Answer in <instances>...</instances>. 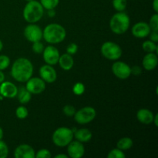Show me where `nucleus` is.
<instances>
[{"instance_id":"9d476101","label":"nucleus","mask_w":158,"mask_h":158,"mask_svg":"<svg viewBox=\"0 0 158 158\" xmlns=\"http://www.w3.org/2000/svg\"><path fill=\"white\" fill-rule=\"evenodd\" d=\"M112 72L117 78L126 80L131 75V68L124 62L117 61L113 64Z\"/></svg>"},{"instance_id":"393cba45","label":"nucleus","mask_w":158,"mask_h":158,"mask_svg":"<svg viewBox=\"0 0 158 158\" xmlns=\"http://www.w3.org/2000/svg\"><path fill=\"white\" fill-rule=\"evenodd\" d=\"M40 2L44 9L49 10L55 9L60 3V0H40Z\"/></svg>"},{"instance_id":"ea45409f","label":"nucleus","mask_w":158,"mask_h":158,"mask_svg":"<svg viewBox=\"0 0 158 158\" xmlns=\"http://www.w3.org/2000/svg\"><path fill=\"white\" fill-rule=\"evenodd\" d=\"M5 81V74L2 72V70H0V83Z\"/></svg>"},{"instance_id":"4468645a","label":"nucleus","mask_w":158,"mask_h":158,"mask_svg":"<svg viewBox=\"0 0 158 158\" xmlns=\"http://www.w3.org/2000/svg\"><path fill=\"white\" fill-rule=\"evenodd\" d=\"M40 78L43 79L46 83H52L56 81L57 74L56 69L51 65H43L40 69Z\"/></svg>"},{"instance_id":"e433bc0d","label":"nucleus","mask_w":158,"mask_h":158,"mask_svg":"<svg viewBox=\"0 0 158 158\" xmlns=\"http://www.w3.org/2000/svg\"><path fill=\"white\" fill-rule=\"evenodd\" d=\"M134 74V75H139L141 73V68L138 66H135L133 68H131V74Z\"/></svg>"},{"instance_id":"0eeeda50","label":"nucleus","mask_w":158,"mask_h":158,"mask_svg":"<svg viewBox=\"0 0 158 158\" xmlns=\"http://www.w3.org/2000/svg\"><path fill=\"white\" fill-rule=\"evenodd\" d=\"M97 116L96 110L92 106H85L78 111H76L74 114V119L79 124H87L95 119Z\"/></svg>"},{"instance_id":"9b49d317","label":"nucleus","mask_w":158,"mask_h":158,"mask_svg":"<svg viewBox=\"0 0 158 158\" xmlns=\"http://www.w3.org/2000/svg\"><path fill=\"white\" fill-rule=\"evenodd\" d=\"M43 60L46 64L53 66L58 63L60 58V52L53 46H48L44 49L43 52Z\"/></svg>"},{"instance_id":"a878e982","label":"nucleus","mask_w":158,"mask_h":158,"mask_svg":"<svg viewBox=\"0 0 158 158\" xmlns=\"http://www.w3.org/2000/svg\"><path fill=\"white\" fill-rule=\"evenodd\" d=\"M15 115H16V117L19 119L23 120V119L26 118L28 117V115H29V111H28L27 108L26 106H20L15 110Z\"/></svg>"},{"instance_id":"bb28decb","label":"nucleus","mask_w":158,"mask_h":158,"mask_svg":"<svg viewBox=\"0 0 158 158\" xmlns=\"http://www.w3.org/2000/svg\"><path fill=\"white\" fill-rule=\"evenodd\" d=\"M126 155L123 151L119 148H116V149L111 150L107 154V158H125Z\"/></svg>"},{"instance_id":"1a4fd4ad","label":"nucleus","mask_w":158,"mask_h":158,"mask_svg":"<svg viewBox=\"0 0 158 158\" xmlns=\"http://www.w3.org/2000/svg\"><path fill=\"white\" fill-rule=\"evenodd\" d=\"M26 83L25 87L32 94H40L46 89V82L39 77H31Z\"/></svg>"},{"instance_id":"2eb2a0df","label":"nucleus","mask_w":158,"mask_h":158,"mask_svg":"<svg viewBox=\"0 0 158 158\" xmlns=\"http://www.w3.org/2000/svg\"><path fill=\"white\" fill-rule=\"evenodd\" d=\"M151 29L150 28L148 23L145 22H139L134 25L132 27L131 32L134 36L137 38H145L148 36L151 32Z\"/></svg>"},{"instance_id":"6e6552de","label":"nucleus","mask_w":158,"mask_h":158,"mask_svg":"<svg viewBox=\"0 0 158 158\" xmlns=\"http://www.w3.org/2000/svg\"><path fill=\"white\" fill-rule=\"evenodd\" d=\"M24 35L31 43L40 41L43 38V30L35 23H30L24 29Z\"/></svg>"},{"instance_id":"423d86ee","label":"nucleus","mask_w":158,"mask_h":158,"mask_svg":"<svg viewBox=\"0 0 158 158\" xmlns=\"http://www.w3.org/2000/svg\"><path fill=\"white\" fill-rule=\"evenodd\" d=\"M102 55L110 60H117L121 57L123 51L118 44L113 42H106L100 49Z\"/></svg>"},{"instance_id":"c85d7f7f","label":"nucleus","mask_w":158,"mask_h":158,"mask_svg":"<svg viewBox=\"0 0 158 158\" xmlns=\"http://www.w3.org/2000/svg\"><path fill=\"white\" fill-rule=\"evenodd\" d=\"M10 65V59L6 55H0V70L7 69Z\"/></svg>"},{"instance_id":"f03ea898","label":"nucleus","mask_w":158,"mask_h":158,"mask_svg":"<svg viewBox=\"0 0 158 158\" xmlns=\"http://www.w3.org/2000/svg\"><path fill=\"white\" fill-rule=\"evenodd\" d=\"M66 36V29L61 25L57 23L49 24L43 31V38L50 44L62 43Z\"/></svg>"},{"instance_id":"58836bf2","label":"nucleus","mask_w":158,"mask_h":158,"mask_svg":"<svg viewBox=\"0 0 158 158\" xmlns=\"http://www.w3.org/2000/svg\"><path fill=\"white\" fill-rule=\"evenodd\" d=\"M48 15H49V17H54L56 15V12L54 9H49V10H48Z\"/></svg>"},{"instance_id":"f3484780","label":"nucleus","mask_w":158,"mask_h":158,"mask_svg":"<svg viewBox=\"0 0 158 158\" xmlns=\"http://www.w3.org/2000/svg\"><path fill=\"white\" fill-rule=\"evenodd\" d=\"M158 63V58L157 54L154 52H148V54L144 56L142 61L143 68L146 70L151 71L155 69L157 66Z\"/></svg>"},{"instance_id":"39448f33","label":"nucleus","mask_w":158,"mask_h":158,"mask_svg":"<svg viewBox=\"0 0 158 158\" xmlns=\"http://www.w3.org/2000/svg\"><path fill=\"white\" fill-rule=\"evenodd\" d=\"M73 131L68 127H60L54 131L52 134V142L59 148H65L73 139Z\"/></svg>"},{"instance_id":"a18cd8bd","label":"nucleus","mask_w":158,"mask_h":158,"mask_svg":"<svg viewBox=\"0 0 158 158\" xmlns=\"http://www.w3.org/2000/svg\"><path fill=\"white\" fill-rule=\"evenodd\" d=\"M26 1H27V2H30V1H32V0H26Z\"/></svg>"},{"instance_id":"2f4dec72","label":"nucleus","mask_w":158,"mask_h":158,"mask_svg":"<svg viewBox=\"0 0 158 158\" xmlns=\"http://www.w3.org/2000/svg\"><path fill=\"white\" fill-rule=\"evenodd\" d=\"M44 49H45L44 45H43L40 41H37V42H35V43H32V51H33V52H35V53L36 54L43 53Z\"/></svg>"},{"instance_id":"dca6fc26","label":"nucleus","mask_w":158,"mask_h":158,"mask_svg":"<svg viewBox=\"0 0 158 158\" xmlns=\"http://www.w3.org/2000/svg\"><path fill=\"white\" fill-rule=\"evenodd\" d=\"M35 155L33 148L26 143L19 145L14 151V157L15 158H34Z\"/></svg>"},{"instance_id":"4be33fe9","label":"nucleus","mask_w":158,"mask_h":158,"mask_svg":"<svg viewBox=\"0 0 158 158\" xmlns=\"http://www.w3.org/2000/svg\"><path fill=\"white\" fill-rule=\"evenodd\" d=\"M134 142H133L132 139L130 137H123V138L120 139L117 143V148L122 150V151H127L132 148Z\"/></svg>"},{"instance_id":"f8f14e48","label":"nucleus","mask_w":158,"mask_h":158,"mask_svg":"<svg viewBox=\"0 0 158 158\" xmlns=\"http://www.w3.org/2000/svg\"><path fill=\"white\" fill-rule=\"evenodd\" d=\"M66 147H67V153L69 157L81 158L84 155V146L83 145V143L78 140H75V141L72 140Z\"/></svg>"},{"instance_id":"4c0bfd02","label":"nucleus","mask_w":158,"mask_h":158,"mask_svg":"<svg viewBox=\"0 0 158 158\" xmlns=\"http://www.w3.org/2000/svg\"><path fill=\"white\" fill-rule=\"evenodd\" d=\"M153 9L155 11L156 13L158 12V0H154L153 1Z\"/></svg>"},{"instance_id":"5701e85b","label":"nucleus","mask_w":158,"mask_h":158,"mask_svg":"<svg viewBox=\"0 0 158 158\" xmlns=\"http://www.w3.org/2000/svg\"><path fill=\"white\" fill-rule=\"evenodd\" d=\"M142 48L147 52H157L158 51L156 43L151 41V40H147V41L143 42V44H142Z\"/></svg>"},{"instance_id":"c9c22d12","label":"nucleus","mask_w":158,"mask_h":158,"mask_svg":"<svg viewBox=\"0 0 158 158\" xmlns=\"http://www.w3.org/2000/svg\"><path fill=\"white\" fill-rule=\"evenodd\" d=\"M150 39L151 41L154 42V43H157L158 42V31H151L149 34Z\"/></svg>"},{"instance_id":"cd10ccee","label":"nucleus","mask_w":158,"mask_h":158,"mask_svg":"<svg viewBox=\"0 0 158 158\" xmlns=\"http://www.w3.org/2000/svg\"><path fill=\"white\" fill-rule=\"evenodd\" d=\"M73 92L77 96L82 95L85 92V86L83 85V83H80V82L76 83L73 86Z\"/></svg>"},{"instance_id":"c756f323","label":"nucleus","mask_w":158,"mask_h":158,"mask_svg":"<svg viewBox=\"0 0 158 158\" xmlns=\"http://www.w3.org/2000/svg\"><path fill=\"white\" fill-rule=\"evenodd\" d=\"M149 26L151 31H158V14L155 13L151 17L149 22Z\"/></svg>"},{"instance_id":"7ed1b4c3","label":"nucleus","mask_w":158,"mask_h":158,"mask_svg":"<svg viewBox=\"0 0 158 158\" xmlns=\"http://www.w3.org/2000/svg\"><path fill=\"white\" fill-rule=\"evenodd\" d=\"M44 14V8L41 3L35 0L28 2L23 9V18L29 23H35L40 21Z\"/></svg>"},{"instance_id":"473e14b6","label":"nucleus","mask_w":158,"mask_h":158,"mask_svg":"<svg viewBox=\"0 0 158 158\" xmlns=\"http://www.w3.org/2000/svg\"><path fill=\"white\" fill-rule=\"evenodd\" d=\"M63 114L67 117H73L76 113V109L72 105H66L63 109Z\"/></svg>"},{"instance_id":"37998d69","label":"nucleus","mask_w":158,"mask_h":158,"mask_svg":"<svg viewBox=\"0 0 158 158\" xmlns=\"http://www.w3.org/2000/svg\"><path fill=\"white\" fill-rule=\"evenodd\" d=\"M3 137H4V132H3V130L0 127V140H2Z\"/></svg>"},{"instance_id":"ddd939ff","label":"nucleus","mask_w":158,"mask_h":158,"mask_svg":"<svg viewBox=\"0 0 158 158\" xmlns=\"http://www.w3.org/2000/svg\"><path fill=\"white\" fill-rule=\"evenodd\" d=\"M18 93V88L9 81H3L0 83V95L3 98H15Z\"/></svg>"},{"instance_id":"a19ab883","label":"nucleus","mask_w":158,"mask_h":158,"mask_svg":"<svg viewBox=\"0 0 158 158\" xmlns=\"http://www.w3.org/2000/svg\"><path fill=\"white\" fill-rule=\"evenodd\" d=\"M153 122H154V124H155V126L157 127L158 125V114H156V115H154V120H153Z\"/></svg>"},{"instance_id":"72a5a7b5","label":"nucleus","mask_w":158,"mask_h":158,"mask_svg":"<svg viewBox=\"0 0 158 158\" xmlns=\"http://www.w3.org/2000/svg\"><path fill=\"white\" fill-rule=\"evenodd\" d=\"M51 153L49 150L47 149H41L38 151L35 154V157L36 158H50Z\"/></svg>"},{"instance_id":"a211bd4d","label":"nucleus","mask_w":158,"mask_h":158,"mask_svg":"<svg viewBox=\"0 0 158 158\" xmlns=\"http://www.w3.org/2000/svg\"><path fill=\"white\" fill-rule=\"evenodd\" d=\"M154 114L151 110L148 109H140L137 113V118L139 122L143 124H150L153 123Z\"/></svg>"},{"instance_id":"f257e3e1","label":"nucleus","mask_w":158,"mask_h":158,"mask_svg":"<svg viewBox=\"0 0 158 158\" xmlns=\"http://www.w3.org/2000/svg\"><path fill=\"white\" fill-rule=\"evenodd\" d=\"M33 73V66L28 59L21 57L15 60L11 68L12 78L19 83H26L32 77Z\"/></svg>"},{"instance_id":"79ce46f5","label":"nucleus","mask_w":158,"mask_h":158,"mask_svg":"<svg viewBox=\"0 0 158 158\" xmlns=\"http://www.w3.org/2000/svg\"><path fill=\"white\" fill-rule=\"evenodd\" d=\"M55 158H68V156L66 154H57L55 156Z\"/></svg>"},{"instance_id":"b1692460","label":"nucleus","mask_w":158,"mask_h":158,"mask_svg":"<svg viewBox=\"0 0 158 158\" xmlns=\"http://www.w3.org/2000/svg\"><path fill=\"white\" fill-rule=\"evenodd\" d=\"M112 4L117 12H123L127 6V0H112Z\"/></svg>"},{"instance_id":"20e7f679","label":"nucleus","mask_w":158,"mask_h":158,"mask_svg":"<svg viewBox=\"0 0 158 158\" xmlns=\"http://www.w3.org/2000/svg\"><path fill=\"white\" fill-rule=\"evenodd\" d=\"M129 15L123 12H118L114 14L110 21V27L114 33L121 35L126 32L130 27Z\"/></svg>"},{"instance_id":"7c9ffc66","label":"nucleus","mask_w":158,"mask_h":158,"mask_svg":"<svg viewBox=\"0 0 158 158\" xmlns=\"http://www.w3.org/2000/svg\"><path fill=\"white\" fill-rule=\"evenodd\" d=\"M9 155V148L3 140H0V158H6Z\"/></svg>"},{"instance_id":"f704fd0d","label":"nucleus","mask_w":158,"mask_h":158,"mask_svg":"<svg viewBox=\"0 0 158 158\" xmlns=\"http://www.w3.org/2000/svg\"><path fill=\"white\" fill-rule=\"evenodd\" d=\"M77 51H78V46L74 43L68 45L67 48H66V52L69 55H74V54L77 53Z\"/></svg>"},{"instance_id":"c03bdc74","label":"nucleus","mask_w":158,"mask_h":158,"mask_svg":"<svg viewBox=\"0 0 158 158\" xmlns=\"http://www.w3.org/2000/svg\"><path fill=\"white\" fill-rule=\"evenodd\" d=\"M2 49H3V43L2 42V40H0V52L2 50Z\"/></svg>"},{"instance_id":"412c9836","label":"nucleus","mask_w":158,"mask_h":158,"mask_svg":"<svg viewBox=\"0 0 158 158\" xmlns=\"http://www.w3.org/2000/svg\"><path fill=\"white\" fill-rule=\"evenodd\" d=\"M19 102L22 104H26L30 101L32 98V94L26 89V87H21L18 89L16 95Z\"/></svg>"},{"instance_id":"6ab92c4d","label":"nucleus","mask_w":158,"mask_h":158,"mask_svg":"<svg viewBox=\"0 0 158 158\" xmlns=\"http://www.w3.org/2000/svg\"><path fill=\"white\" fill-rule=\"evenodd\" d=\"M60 67L64 70H70L74 65V60L72 55H69L68 53L63 54L60 56L58 61Z\"/></svg>"},{"instance_id":"aec40b11","label":"nucleus","mask_w":158,"mask_h":158,"mask_svg":"<svg viewBox=\"0 0 158 158\" xmlns=\"http://www.w3.org/2000/svg\"><path fill=\"white\" fill-rule=\"evenodd\" d=\"M76 140L81 143H86L89 142L92 138V132L86 128L77 130L73 133Z\"/></svg>"}]
</instances>
